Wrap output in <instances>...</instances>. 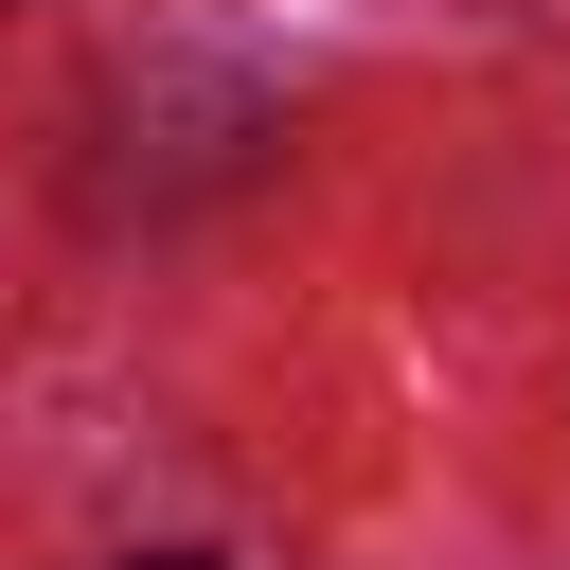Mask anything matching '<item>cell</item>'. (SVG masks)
I'll return each instance as SVG.
<instances>
[{
	"mask_svg": "<svg viewBox=\"0 0 570 570\" xmlns=\"http://www.w3.org/2000/svg\"><path fill=\"white\" fill-rule=\"evenodd\" d=\"M125 570H214V552H125Z\"/></svg>",
	"mask_w": 570,
	"mask_h": 570,
	"instance_id": "6da1fadb",
	"label": "cell"
}]
</instances>
